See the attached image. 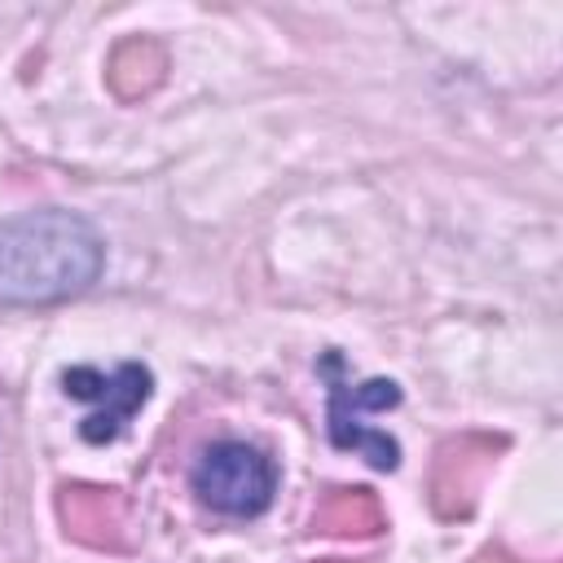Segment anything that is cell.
Masks as SVG:
<instances>
[{
	"label": "cell",
	"mask_w": 563,
	"mask_h": 563,
	"mask_svg": "<svg viewBox=\"0 0 563 563\" xmlns=\"http://www.w3.org/2000/svg\"><path fill=\"white\" fill-rule=\"evenodd\" d=\"M101 273V238L75 211H22L0 224V303H57Z\"/></svg>",
	"instance_id": "obj_1"
},
{
	"label": "cell",
	"mask_w": 563,
	"mask_h": 563,
	"mask_svg": "<svg viewBox=\"0 0 563 563\" xmlns=\"http://www.w3.org/2000/svg\"><path fill=\"white\" fill-rule=\"evenodd\" d=\"M189 484H194L198 501L211 506L216 515L251 519L273 501L277 466L268 462V453H260L246 440H220L198 457Z\"/></svg>",
	"instance_id": "obj_2"
},
{
	"label": "cell",
	"mask_w": 563,
	"mask_h": 563,
	"mask_svg": "<svg viewBox=\"0 0 563 563\" xmlns=\"http://www.w3.org/2000/svg\"><path fill=\"white\" fill-rule=\"evenodd\" d=\"M343 369V356L330 352L321 361V374H330V440L339 449H356L374 471H396L400 462V444L383 431H374L365 422V413H378V409H391L400 405V387L391 378H369V383H347L339 378Z\"/></svg>",
	"instance_id": "obj_3"
},
{
	"label": "cell",
	"mask_w": 563,
	"mask_h": 563,
	"mask_svg": "<svg viewBox=\"0 0 563 563\" xmlns=\"http://www.w3.org/2000/svg\"><path fill=\"white\" fill-rule=\"evenodd\" d=\"M62 391L92 405V413L79 422V435L88 444H110V440L123 435V427L150 400L154 374L145 365H136V361H123L110 374H101L92 365H75V369H62Z\"/></svg>",
	"instance_id": "obj_4"
},
{
	"label": "cell",
	"mask_w": 563,
	"mask_h": 563,
	"mask_svg": "<svg viewBox=\"0 0 563 563\" xmlns=\"http://www.w3.org/2000/svg\"><path fill=\"white\" fill-rule=\"evenodd\" d=\"M57 515L66 523V537L97 545V550H123L128 545V501L119 488L97 484H66L57 497Z\"/></svg>",
	"instance_id": "obj_5"
},
{
	"label": "cell",
	"mask_w": 563,
	"mask_h": 563,
	"mask_svg": "<svg viewBox=\"0 0 563 563\" xmlns=\"http://www.w3.org/2000/svg\"><path fill=\"white\" fill-rule=\"evenodd\" d=\"M312 528L330 537H369L387 528V515L369 488H330L312 510Z\"/></svg>",
	"instance_id": "obj_6"
},
{
	"label": "cell",
	"mask_w": 563,
	"mask_h": 563,
	"mask_svg": "<svg viewBox=\"0 0 563 563\" xmlns=\"http://www.w3.org/2000/svg\"><path fill=\"white\" fill-rule=\"evenodd\" d=\"M163 70H167V57L154 40H128L110 62V84L119 97L132 101V97H145L163 79Z\"/></svg>",
	"instance_id": "obj_7"
},
{
	"label": "cell",
	"mask_w": 563,
	"mask_h": 563,
	"mask_svg": "<svg viewBox=\"0 0 563 563\" xmlns=\"http://www.w3.org/2000/svg\"><path fill=\"white\" fill-rule=\"evenodd\" d=\"M325 563H343V559H325Z\"/></svg>",
	"instance_id": "obj_8"
}]
</instances>
